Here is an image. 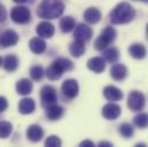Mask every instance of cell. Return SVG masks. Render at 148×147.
Returning a JSON list of instances; mask_svg holds the SVG:
<instances>
[{
  "instance_id": "25",
  "label": "cell",
  "mask_w": 148,
  "mask_h": 147,
  "mask_svg": "<svg viewBox=\"0 0 148 147\" xmlns=\"http://www.w3.org/2000/svg\"><path fill=\"white\" fill-rule=\"evenodd\" d=\"M70 53L71 55L75 58H79L82 56L84 53H85V45H84V41H80V40H76L74 41L71 45H70Z\"/></svg>"
},
{
  "instance_id": "12",
  "label": "cell",
  "mask_w": 148,
  "mask_h": 147,
  "mask_svg": "<svg viewBox=\"0 0 148 147\" xmlns=\"http://www.w3.org/2000/svg\"><path fill=\"white\" fill-rule=\"evenodd\" d=\"M103 95L109 101H119L123 98V92L118 87L109 85L103 89Z\"/></svg>"
},
{
  "instance_id": "29",
  "label": "cell",
  "mask_w": 148,
  "mask_h": 147,
  "mask_svg": "<svg viewBox=\"0 0 148 147\" xmlns=\"http://www.w3.org/2000/svg\"><path fill=\"white\" fill-rule=\"evenodd\" d=\"M133 132H134V130H133V128H132L131 124H129V123H123L122 125H119V133H121L124 138H130V137H132Z\"/></svg>"
},
{
  "instance_id": "7",
  "label": "cell",
  "mask_w": 148,
  "mask_h": 147,
  "mask_svg": "<svg viewBox=\"0 0 148 147\" xmlns=\"http://www.w3.org/2000/svg\"><path fill=\"white\" fill-rule=\"evenodd\" d=\"M40 99H41V104L46 107L56 104L58 94L55 89L51 85H45L40 91Z\"/></svg>"
},
{
  "instance_id": "34",
  "label": "cell",
  "mask_w": 148,
  "mask_h": 147,
  "mask_svg": "<svg viewBox=\"0 0 148 147\" xmlns=\"http://www.w3.org/2000/svg\"><path fill=\"white\" fill-rule=\"evenodd\" d=\"M79 146L82 147H93L94 146V144H93V142H91V140H84V142H82L80 143V145Z\"/></svg>"
},
{
  "instance_id": "31",
  "label": "cell",
  "mask_w": 148,
  "mask_h": 147,
  "mask_svg": "<svg viewBox=\"0 0 148 147\" xmlns=\"http://www.w3.org/2000/svg\"><path fill=\"white\" fill-rule=\"evenodd\" d=\"M61 140H60V138H58L56 136H51V137H48L47 139H46V142H45V145L47 147H60L61 146Z\"/></svg>"
},
{
  "instance_id": "20",
  "label": "cell",
  "mask_w": 148,
  "mask_h": 147,
  "mask_svg": "<svg viewBox=\"0 0 148 147\" xmlns=\"http://www.w3.org/2000/svg\"><path fill=\"white\" fill-rule=\"evenodd\" d=\"M129 53L131 54L132 58L141 60L146 56V48L143 44H132L129 47Z\"/></svg>"
},
{
  "instance_id": "5",
  "label": "cell",
  "mask_w": 148,
  "mask_h": 147,
  "mask_svg": "<svg viewBox=\"0 0 148 147\" xmlns=\"http://www.w3.org/2000/svg\"><path fill=\"white\" fill-rule=\"evenodd\" d=\"M10 17L15 23L25 24L31 20L30 10L24 6H16L10 12Z\"/></svg>"
},
{
  "instance_id": "15",
  "label": "cell",
  "mask_w": 148,
  "mask_h": 147,
  "mask_svg": "<svg viewBox=\"0 0 148 147\" xmlns=\"http://www.w3.org/2000/svg\"><path fill=\"white\" fill-rule=\"evenodd\" d=\"M27 137H28L29 140H31L34 143H37L39 140H41V138L44 137V131L39 125L32 124L27 130Z\"/></svg>"
},
{
  "instance_id": "16",
  "label": "cell",
  "mask_w": 148,
  "mask_h": 147,
  "mask_svg": "<svg viewBox=\"0 0 148 147\" xmlns=\"http://www.w3.org/2000/svg\"><path fill=\"white\" fill-rule=\"evenodd\" d=\"M84 19L86 22H88L91 24H95L101 20V12L95 7L87 8L84 13Z\"/></svg>"
},
{
  "instance_id": "14",
  "label": "cell",
  "mask_w": 148,
  "mask_h": 147,
  "mask_svg": "<svg viewBox=\"0 0 148 147\" xmlns=\"http://www.w3.org/2000/svg\"><path fill=\"white\" fill-rule=\"evenodd\" d=\"M87 68L93 73L100 74L106 69V62L102 58H92L87 61Z\"/></svg>"
},
{
  "instance_id": "19",
  "label": "cell",
  "mask_w": 148,
  "mask_h": 147,
  "mask_svg": "<svg viewBox=\"0 0 148 147\" xmlns=\"http://www.w3.org/2000/svg\"><path fill=\"white\" fill-rule=\"evenodd\" d=\"M127 75V69L124 65H115L110 70V76L115 80H123Z\"/></svg>"
},
{
  "instance_id": "22",
  "label": "cell",
  "mask_w": 148,
  "mask_h": 147,
  "mask_svg": "<svg viewBox=\"0 0 148 147\" xmlns=\"http://www.w3.org/2000/svg\"><path fill=\"white\" fill-rule=\"evenodd\" d=\"M46 115L47 117L51 120V121H55V120H59L62 117L63 115V108L56 104L54 105H51V106H47V109H46Z\"/></svg>"
},
{
  "instance_id": "4",
  "label": "cell",
  "mask_w": 148,
  "mask_h": 147,
  "mask_svg": "<svg viewBox=\"0 0 148 147\" xmlns=\"http://www.w3.org/2000/svg\"><path fill=\"white\" fill-rule=\"evenodd\" d=\"M116 38V31L112 27H107L105 28V30L102 31L101 36L99 37L94 45H95V48L99 49V51H102V49H106L108 47V45L112 43Z\"/></svg>"
},
{
  "instance_id": "36",
  "label": "cell",
  "mask_w": 148,
  "mask_h": 147,
  "mask_svg": "<svg viewBox=\"0 0 148 147\" xmlns=\"http://www.w3.org/2000/svg\"><path fill=\"white\" fill-rule=\"evenodd\" d=\"M14 2H16V3H23V2H25L27 0H13Z\"/></svg>"
},
{
  "instance_id": "35",
  "label": "cell",
  "mask_w": 148,
  "mask_h": 147,
  "mask_svg": "<svg viewBox=\"0 0 148 147\" xmlns=\"http://www.w3.org/2000/svg\"><path fill=\"white\" fill-rule=\"evenodd\" d=\"M99 146H103V147H111L112 146V144L111 143H108V142H101L100 144H99Z\"/></svg>"
},
{
  "instance_id": "3",
  "label": "cell",
  "mask_w": 148,
  "mask_h": 147,
  "mask_svg": "<svg viewBox=\"0 0 148 147\" xmlns=\"http://www.w3.org/2000/svg\"><path fill=\"white\" fill-rule=\"evenodd\" d=\"M73 69V62L67 59V58H60L55 60L46 70V76L51 80H56L59 79L64 71L71 70Z\"/></svg>"
},
{
  "instance_id": "8",
  "label": "cell",
  "mask_w": 148,
  "mask_h": 147,
  "mask_svg": "<svg viewBox=\"0 0 148 147\" xmlns=\"http://www.w3.org/2000/svg\"><path fill=\"white\" fill-rule=\"evenodd\" d=\"M61 90H62V93L67 98L73 99L75 97H77L78 91H79V86H78L77 80H75V79H67V80L63 82V84L61 86Z\"/></svg>"
},
{
  "instance_id": "30",
  "label": "cell",
  "mask_w": 148,
  "mask_h": 147,
  "mask_svg": "<svg viewBox=\"0 0 148 147\" xmlns=\"http://www.w3.org/2000/svg\"><path fill=\"white\" fill-rule=\"evenodd\" d=\"M44 69L41 66H34L31 69H30V76L34 80H40L42 77H44Z\"/></svg>"
},
{
  "instance_id": "10",
  "label": "cell",
  "mask_w": 148,
  "mask_h": 147,
  "mask_svg": "<svg viewBox=\"0 0 148 147\" xmlns=\"http://www.w3.org/2000/svg\"><path fill=\"white\" fill-rule=\"evenodd\" d=\"M18 41V35L14 30H6L0 36V45L2 47H9L16 45Z\"/></svg>"
},
{
  "instance_id": "26",
  "label": "cell",
  "mask_w": 148,
  "mask_h": 147,
  "mask_svg": "<svg viewBox=\"0 0 148 147\" xmlns=\"http://www.w3.org/2000/svg\"><path fill=\"white\" fill-rule=\"evenodd\" d=\"M103 58H105L106 61H108V62H110V63H114V62H116V61L118 60V58H119V52H118L117 48L111 47V48H108V49H106V51L103 52Z\"/></svg>"
},
{
  "instance_id": "9",
  "label": "cell",
  "mask_w": 148,
  "mask_h": 147,
  "mask_svg": "<svg viewBox=\"0 0 148 147\" xmlns=\"http://www.w3.org/2000/svg\"><path fill=\"white\" fill-rule=\"evenodd\" d=\"M93 36V31L92 29L86 25V24H78L75 29V32H74V37L76 38V40H80V41H87L90 40L91 38Z\"/></svg>"
},
{
  "instance_id": "23",
  "label": "cell",
  "mask_w": 148,
  "mask_h": 147,
  "mask_svg": "<svg viewBox=\"0 0 148 147\" xmlns=\"http://www.w3.org/2000/svg\"><path fill=\"white\" fill-rule=\"evenodd\" d=\"M3 68L6 71H9V73H13L17 69L18 67V59L17 56L10 54V55H7L5 59H3V63H2Z\"/></svg>"
},
{
  "instance_id": "2",
  "label": "cell",
  "mask_w": 148,
  "mask_h": 147,
  "mask_svg": "<svg viewBox=\"0 0 148 147\" xmlns=\"http://www.w3.org/2000/svg\"><path fill=\"white\" fill-rule=\"evenodd\" d=\"M134 16V8L127 2H121L111 10L110 22L112 24H125L131 22Z\"/></svg>"
},
{
  "instance_id": "18",
  "label": "cell",
  "mask_w": 148,
  "mask_h": 147,
  "mask_svg": "<svg viewBox=\"0 0 148 147\" xmlns=\"http://www.w3.org/2000/svg\"><path fill=\"white\" fill-rule=\"evenodd\" d=\"M29 47H30L32 53H35V54H42L46 51V43L41 38L36 37V38H32L30 40Z\"/></svg>"
},
{
  "instance_id": "24",
  "label": "cell",
  "mask_w": 148,
  "mask_h": 147,
  "mask_svg": "<svg viewBox=\"0 0 148 147\" xmlns=\"http://www.w3.org/2000/svg\"><path fill=\"white\" fill-rule=\"evenodd\" d=\"M75 25H76V22L71 16H66L60 21V29L64 34L73 31L75 29Z\"/></svg>"
},
{
  "instance_id": "1",
  "label": "cell",
  "mask_w": 148,
  "mask_h": 147,
  "mask_svg": "<svg viewBox=\"0 0 148 147\" xmlns=\"http://www.w3.org/2000/svg\"><path fill=\"white\" fill-rule=\"evenodd\" d=\"M64 3L61 0H42L38 6L37 15L41 19H56L62 15Z\"/></svg>"
},
{
  "instance_id": "38",
  "label": "cell",
  "mask_w": 148,
  "mask_h": 147,
  "mask_svg": "<svg viewBox=\"0 0 148 147\" xmlns=\"http://www.w3.org/2000/svg\"><path fill=\"white\" fill-rule=\"evenodd\" d=\"M147 37H148V24H147Z\"/></svg>"
},
{
  "instance_id": "32",
  "label": "cell",
  "mask_w": 148,
  "mask_h": 147,
  "mask_svg": "<svg viewBox=\"0 0 148 147\" xmlns=\"http://www.w3.org/2000/svg\"><path fill=\"white\" fill-rule=\"evenodd\" d=\"M7 107H8V102H7L6 98L5 97H0V111L1 113L5 111L7 109Z\"/></svg>"
},
{
  "instance_id": "28",
  "label": "cell",
  "mask_w": 148,
  "mask_h": 147,
  "mask_svg": "<svg viewBox=\"0 0 148 147\" xmlns=\"http://www.w3.org/2000/svg\"><path fill=\"white\" fill-rule=\"evenodd\" d=\"M134 124L140 128V129H145L148 126V114H145V113H141L139 115H137L133 120Z\"/></svg>"
},
{
  "instance_id": "27",
  "label": "cell",
  "mask_w": 148,
  "mask_h": 147,
  "mask_svg": "<svg viewBox=\"0 0 148 147\" xmlns=\"http://www.w3.org/2000/svg\"><path fill=\"white\" fill-rule=\"evenodd\" d=\"M12 130H13L12 123L6 122V121L0 122V138L5 139V138L9 137V135L12 133Z\"/></svg>"
},
{
  "instance_id": "17",
  "label": "cell",
  "mask_w": 148,
  "mask_h": 147,
  "mask_svg": "<svg viewBox=\"0 0 148 147\" xmlns=\"http://www.w3.org/2000/svg\"><path fill=\"white\" fill-rule=\"evenodd\" d=\"M16 91L21 95H28L32 92V83L27 78H22L16 83Z\"/></svg>"
},
{
  "instance_id": "39",
  "label": "cell",
  "mask_w": 148,
  "mask_h": 147,
  "mask_svg": "<svg viewBox=\"0 0 148 147\" xmlns=\"http://www.w3.org/2000/svg\"><path fill=\"white\" fill-rule=\"evenodd\" d=\"M141 1H146V2H148V0H141Z\"/></svg>"
},
{
  "instance_id": "33",
  "label": "cell",
  "mask_w": 148,
  "mask_h": 147,
  "mask_svg": "<svg viewBox=\"0 0 148 147\" xmlns=\"http://www.w3.org/2000/svg\"><path fill=\"white\" fill-rule=\"evenodd\" d=\"M7 17V13H6V9L3 7V5L0 3V22H3Z\"/></svg>"
},
{
  "instance_id": "11",
  "label": "cell",
  "mask_w": 148,
  "mask_h": 147,
  "mask_svg": "<svg viewBox=\"0 0 148 147\" xmlns=\"http://www.w3.org/2000/svg\"><path fill=\"white\" fill-rule=\"evenodd\" d=\"M102 115L107 120H116L121 115V107L116 104H107L102 108Z\"/></svg>"
},
{
  "instance_id": "37",
  "label": "cell",
  "mask_w": 148,
  "mask_h": 147,
  "mask_svg": "<svg viewBox=\"0 0 148 147\" xmlns=\"http://www.w3.org/2000/svg\"><path fill=\"white\" fill-rule=\"evenodd\" d=\"M2 63H3V60H2V59H1V56H0V67H1V65H2Z\"/></svg>"
},
{
  "instance_id": "13",
  "label": "cell",
  "mask_w": 148,
  "mask_h": 147,
  "mask_svg": "<svg viewBox=\"0 0 148 147\" xmlns=\"http://www.w3.org/2000/svg\"><path fill=\"white\" fill-rule=\"evenodd\" d=\"M54 27L52 23L49 22H41L39 23L36 28V32L38 34V36H40L41 38H51L54 35Z\"/></svg>"
},
{
  "instance_id": "6",
  "label": "cell",
  "mask_w": 148,
  "mask_h": 147,
  "mask_svg": "<svg viewBox=\"0 0 148 147\" xmlns=\"http://www.w3.org/2000/svg\"><path fill=\"white\" fill-rule=\"evenodd\" d=\"M127 106L133 111H139L145 107V95L139 91H132L127 99Z\"/></svg>"
},
{
  "instance_id": "21",
  "label": "cell",
  "mask_w": 148,
  "mask_h": 147,
  "mask_svg": "<svg viewBox=\"0 0 148 147\" xmlns=\"http://www.w3.org/2000/svg\"><path fill=\"white\" fill-rule=\"evenodd\" d=\"M36 107V104L32 99L30 98H24L20 101V105H18V110L21 114L23 115H27V114H31Z\"/></svg>"
}]
</instances>
